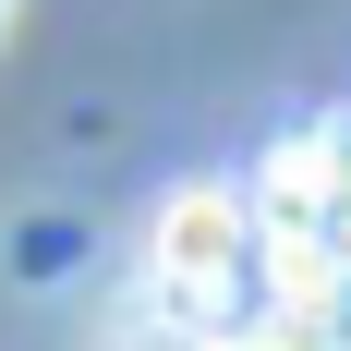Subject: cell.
<instances>
[{"mask_svg": "<svg viewBox=\"0 0 351 351\" xmlns=\"http://www.w3.org/2000/svg\"><path fill=\"white\" fill-rule=\"evenodd\" d=\"M145 291H158V315H170L182 339L254 351L267 327H279V303H291V267H279V243L254 230L243 194L194 182V194H170L158 230H145Z\"/></svg>", "mask_w": 351, "mask_h": 351, "instance_id": "1", "label": "cell"}]
</instances>
